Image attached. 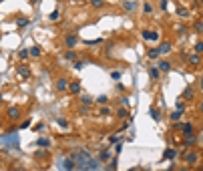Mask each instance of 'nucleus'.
I'll return each instance as SVG.
<instances>
[{"label": "nucleus", "instance_id": "nucleus-1", "mask_svg": "<svg viewBox=\"0 0 203 171\" xmlns=\"http://www.w3.org/2000/svg\"><path fill=\"white\" fill-rule=\"evenodd\" d=\"M71 157L74 159V163H77L78 169H85V171H97V169H101L99 161L87 151V149H77V151H73V155H71Z\"/></svg>", "mask_w": 203, "mask_h": 171}, {"label": "nucleus", "instance_id": "nucleus-2", "mask_svg": "<svg viewBox=\"0 0 203 171\" xmlns=\"http://www.w3.org/2000/svg\"><path fill=\"white\" fill-rule=\"evenodd\" d=\"M18 143H20V139H18V133L16 131H4L2 133V147H4V151L6 149H18Z\"/></svg>", "mask_w": 203, "mask_h": 171}, {"label": "nucleus", "instance_id": "nucleus-3", "mask_svg": "<svg viewBox=\"0 0 203 171\" xmlns=\"http://www.w3.org/2000/svg\"><path fill=\"white\" fill-rule=\"evenodd\" d=\"M6 117H8V121H16V119H20V109L18 107H8Z\"/></svg>", "mask_w": 203, "mask_h": 171}, {"label": "nucleus", "instance_id": "nucleus-4", "mask_svg": "<svg viewBox=\"0 0 203 171\" xmlns=\"http://www.w3.org/2000/svg\"><path fill=\"white\" fill-rule=\"evenodd\" d=\"M183 161L187 163V165H195V163L199 161V155H197V153H191V151H189V153H185V155H183Z\"/></svg>", "mask_w": 203, "mask_h": 171}, {"label": "nucleus", "instance_id": "nucleus-5", "mask_svg": "<svg viewBox=\"0 0 203 171\" xmlns=\"http://www.w3.org/2000/svg\"><path fill=\"white\" fill-rule=\"evenodd\" d=\"M193 97H195V89L191 87V85H189V87H185L183 93H181V99H183V101H191Z\"/></svg>", "mask_w": 203, "mask_h": 171}, {"label": "nucleus", "instance_id": "nucleus-6", "mask_svg": "<svg viewBox=\"0 0 203 171\" xmlns=\"http://www.w3.org/2000/svg\"><path fill=\"white\" fill-rule=\"evenodd\" d=\"M60 167H63L64 171H73L74 167H77V163H74V159H73V157H67V159H63Z\"/></svg>", "mask_w": 203, "mask_h": 171}, {"label": "nucleus", "instance_id": "nucleus-7", "mask_svg": "<svg viewBox=\"0 0 203 171\" xmlns=\"http://www.w3.org/2000/svg\"><path fill=\"white\" fill-rule=\"evenodd\" d=\"M141 36L143 40H159V32H155V30H143Z\"/></svg>", "mask_w": 203, "mask_h": 171}, {"label": "nucleus", "instance_id": "nucleus-8", "mask_svg": "<svg viewBox=\"0 0 203 171\" xmlns=\"http://www.w3.org/2000/svg\"><path fill=\"white\" fill-rule=\"evenodd\" d=\"M78 42V36L77 34H68V36H64V44H67L68 49H74Z\"/></svg>", "mask_w": 203, "mask_h": 171}, {"label": "nucleus", "instance_id": "nucleus-9", "mask_svg": "<svg viewBox=\"0 0 203 171\" xmlns=\"http://www.w3.org/2000/svg\"><path fill=\"white\" fill-rule=\"evenodd\" d=\"M68 87H71V83H68L67 78H58V81H56V91H58V93L68 91Z\"/></svg>", "mask_w": 203, "mask_h": 171}, {"label": "nucleus", "instance_id": "nucleus-10", "mask_svg": "<svg viewBox=\"0 0 203 171\" xmlns=\"http://www.w3.org/2000/svg\"><path fill=\"white\" fill-rule=\"evenodd\" d=\"M179 129H181V133H183L185 137L193 135V125H191V123H183V125H179Z\"/></svg>", "mask_w": 203, "mask_h": 171}, {"label": "nucleus", "instance_id": "nucleus-11", "mask_svg": "<svg viewBox=\"0 0 203 171\" xmlns=\"http://www.w3.org/2000/svg\"><path fill=\"white\" fill-rule=\"evenodd\" d=\"M157 68H159L161 73H169V71H171V63L163 59V60H159V63H157Z\"/></svg>", "mask_w": 203, "mask_h": 171}, {"label": "nucleus", "instance_id": "nucleus-12", "mask_svg": "<svg viewBox=\"0 0 203 171\" xmlns=\"http://www.w3.org/2000/svg\"><path fill=\"white\" fill-rule=\"evenodd\" d=\"M36 145H38L40 149H49V147H50V139H49V137H40L38 141H36Z\"/></svg>", "mask_w": 203, "mask_h": 171}, {"label": "nucleus", "instance_id": "nucleus-13", "mask_svg": "<svg viewBox=\"0 0 203 171\" xmlns=\"http://www.w3.org/2000/svg\"><path fill=\"white\" fill-rule=\"evenodd\" d=\"M149 75H151V78H153V81H159L161 71L157 68V64H155V67H149Z\"/></svg>", "mask_w": 203, "mask_h": 171}, {"label": "nucleus", "instance_id": "nucleus-14", "mask_svg": "<svg viewBox=\"0 0 203 171\" xmlns=\"http://www.w3.org/2000/svg\"><path fill=\"white\" fill-rule=\"evenodd\" d=\"M149 115H151V119H153V121H157V123L161 121V113H159V109H157V107H151V109H149Z\"/></svg>", "mask_w": 203, "mask_h": 171}, {"label": "nucleus", "instance_id": "nucleus-15", "mask_svg": "<svg viewBox=\"0 0 203 171\" xmlns=\"http://www.w3.org/2000/svg\"><path fill=\"white\" fill-rule=\"evenodd\" d=\"M68 91H71L73 95H78V93H81V83H78V81H73L71 87H68Z\"/></svg>", "mask_w": 203, "mask_h": 171}, {"label": "nucleus", "instance_id": "nucleus-16", "mask_svg": "<svg viewBox=\"0 0 203 171\" xmlns=\"http://www.w3.org/2000/svg\"><path fill=\"white\" fill-rule=\"evenodd\" d=\"M193 145H197V137H195V135L185 137V147H187V149H191Z\"/></svg>", "mask_w": 203, "mask_h": 171}, {"label": "nucleus", "instance_id": "nucleus-17", "mask_svg": "<svg viewBox=\"0 0 203 171\" xmlns=\"http://www.w3.org/2000/svg\"><path fill=\"white\" fill-rule=\"evenodd\" d=\"M189 64H191V67L201 64V56H199V54H191V56H189Z\"/></svg>", "mask_w": 203, "mask_h": 171}, {"label": "nucleus", "instance_id": "nucleus-18", "mask_svg": "<svg viewBox=\"0 0 203 171\" xmlns=\"http://www.w3.org/2000/svg\"><path fill=\"white\" fill-rule=\"evenodd\" d=\"M163 159H177V151L175 149H167L163 153Z\"/></svg>", "mask_w": 203, "mask_h": 171}, {"label": "nucleus", "instance_id": "nucleus-19", "mask_svg": "<svg viewBox=\"0 0 203 171\" xmlns=\"http://www.w3.org/2000/svg\"><path fill=\"white\" fill-rule=\"evenodd\" d=\"M177 16L187 18V16H189V8H185V6H177Z\"/></svg>", "mask_w": 203, "mask_h": 171}, {"label": "nucleus", "instance_id": "nucleus-20", "mask_svg": "<svg viewBox=\"0 0 203 171\" xmlns=\"http://www.w3.org/2000/svg\"><path fill=\"white\" fill-rule=\"evenodd\" d=\"M16 73H18L20 75V77H30V71H28V67H18V68H16Z\"/></svg>", "mask_w": 203, "mask_h": 171}, {"label": "nucleus", "instance_id": "nucleus-21", "mask_svg": "<svg viewBox=\"0 0 203 171\" xmlns=\"http://www.w3.org/2000/svg\"><path fill=\"white\" fill-rule=\"evenodd\" d=\"M159 50H161V54H167V53H171V42H161Z\"/></svg>", "mask_w": 203, "mask_h": 171}, {"label": "nucleus", "instance_id": "nucleus-22", "mask_svg": "<svg viewBox=\"0 0 203 171\" xmlns=\"http://www.w3.org/2000/svg\"><path fill=\"white\" fill-rule=\"evenodd\" d=\"M109 157H111V153H109V147H107V149H103V151H101V155H99V159H101V161H111Z\"/></svg>", "mask_w": 203, "mask_h": 171}, {"label": "nucleus", "instance_id": "nucleus-23", "mask_svg": "<svg viewBox=\"0 0 203 171\" xmlns=\"http://www.w3.org/2000/svg\"><path fill=\"white\" fill-rule=\"evenodd\" d=\"M147 56H149V59H157V56H161V50H159V46H157V49H151L149 53H147Z\"/></svg>", "mask_w": 203, "mask_h": 171}, {"label": "nucleus", "instance_id": "nucleus-24", "mask_svg": "<svg viewBox=\"0 0 203 171\" xmlns=\"http://www.w3.org/2000/svg\"><path fill=\"white\" fill-rule=\"evenodd\" d=\"M123 8L129 10V12H133V10L137 8V2H133V0H131V2H123Z\"/></svg>", "mask_w": 203, "mask_h": 171}, {"label": "nucleus", "instance_id": "nucleus-25", "mask_svg": "<svg viewBox=\"0 0 203 171\" xmlns=\"http://www.w3.org/2000/svg\"><path fill=\"white\" fill-rule=\"evenodd\" d=\"M30 56H34V59H36V56H40V46H30Z\"/></svg>", "mask_w": 203, "mask_h": 171}, {"label": "nucleus", "instance_id": "nucleus-26", "mask_svg": "<svg viewBox=\"0 0 203 171\" xmlns=\"http://www.w3.org/2000/svg\"><path fill=\"white\" fill-rule=\"evenodd\" d=\"M181 115H183V113H181V111H173V113H171V115H169V119H171V121H179V119H181Z\"/></svg>", "mask_w": 203, "mask_h": 171}, {"label": "nucleus", "instance_id": "nucleus-27", "mask_svg": "<svg viewBox=\"0 0 203 171\" xmlns=\"http://www.w3.org/2000/svg\"><path fill=\"white\" fill-rule=\"evenodd\" d=\"M117 165H119V161H117V157H113L111 161H109V169H107V171H115Z\"/></svg>", "mask_w": 203, "mask_h": 171}, {"label": "nucleus", "instance_id": "nucleus-28", "mask_svg": "<svg viewBox=\"0 0 203 171\" xmlns=\"http://www.w3.org/2000/svg\"><path fill=\"white\" fill-rule=\"evenodd\" d=\"M64 59H67V60H74V59H77V53H74V50H67V53H64Z\"/></svg>", "mask_w": 203, "mask_h": 171}, {"label": "nucleus", "instance_id": "nucleus-29", "mask_svg": "<svg viewBox=\"0 0 203 171\" xmlns=\"http://www.w3.org/2000/svg\"><path fill=\"white\" fill-rule=\"evenodd\" d=\"M117 115H119L121 119H127V117H129V109H125V107L119 109V111H117Z\"/></svg>", "mask_w": 203, "mask_h": 171}, {"label": "nucleus", "instance_id": "nucleus-30", "mask_svg": "<svg viewBox=\"0 0 203 171\" xmlns=\"http://www.w3.org/2000/svg\"><path fill=\"white\" fill-rule=\"evenodd\" d=\"M34 157H36V159H49V151H36Z\"/></svg>", "mask_w": 203, "mask_h": 171}, {"label": "nucleus", "instance_id": "nucleus-31", "mask_svg": "<svg viewBox=\"0 0 203 171\" xmlns=\"http://www.w3.org/2000/svg\"><path fill=\"white\" fill-rule=\"evenodd\" d=\"M81 103H82V105H85V107H89V105H91V103H92V99L89 97V95H82V97H81Z\"/></svg>", "mask_w": 203, "mask_h": 171}, {"label": "nucleus", "instance_id": "nucleus-32", "mask_svg": "<svg viewBox=\"0 0 203 171\" xmlns=\"http://www.w3.org/2000/svg\"><path fill=\"white\" fill-rule=\"evenodd\" d=\"M97 103L99 105H107V103H109V97H107V95H101V97H97Z\"/></svg>", "mask_w": 203, "mask_h": 171}, {"label": "nucleus", "instance_id": "nucleus-33", "mask_svg": "<svg viewBox=\"0 0 203 171\" xmlns=\"http://www.w3.org/2000/svg\"><path fill=\"white\" fill-rule=\"evenodd\" d=\"M56 123H58V125H60V127H64V129H68V121H67V119H63V117H58V119H56Z\"/></svg>", "mask_w": 203, "mask_h": 171}, {"label": "nucleus", "instance_id": "nucleus-34", "mask_svg": "<svg viewBox=\"0 0 203 171\" xmlns=\"http://www.w3.org/2000/svg\"><path fill=\"white\" fill-rule=\"evenodd\" d=\"M195 53H197V54H203V40H201V42H197V44H195Z\"/></svg>", "mask_w": 203, "mask_h": 171}, {"label": "nucleus", "instance_id": "nucleus-35", "mask_svg": "<svg viewBox=\"0 0 203 171\" xmlns=\"http://www.w3.org/2000/svg\"><path fill=\"white\" fill-rule=\"evenodd\" d=\"M28 24V18H16V26H26Z\"/></svg>", "mask_w": 203, "mask_h": 171}, {"label": "nucleus", "instance_id": "nucleus-36", "mask_svg": "<svg viewBox=\"0 0 203 171\" xmlns=\"http://www.w3.org/2000/svg\"><path fill=\"white\" fill-rule=\"evenodd\" d=\"M175 111H181V113H183V111H185V103H183V101H179L177 105H175Z\"/></svg>", "mask_w": 203, "mask_h": 171}, {"label": "nucleus", "instance_id": "nucleus-37", "mask_svg": "<svg viewBox=\"0 0 203 171\" xmlns=\"http://www.w3.org/2000/svg\"><path fill=\"white\" fill-rule=\"evenodd\" d=\"M49 18L53 20V22H54V20H58V18H60V14H58V10H54V12H50V16H49Z\"/></svg>", "mask_w": 203, "mask_h": 171}, {"label": "nucleus", "instance_id": "nucleus-38", "mask_svg": "<svg viewBox=\"0 0 203 171\" xmlns=\"http://www.w3.org/2000/svg\"><path fill=\"white\" fill-rule=\"evenodd\" d=\"M185 32H187V26H185V24H179V26H177V34H185Z\"/></svg>", "mask_w": 203, "mask_h": 171}, {"label": "nucleus", "instance_id": "nucleus-39", "mask_svg": "<svg viewBox=\"0 0 203 171\" xmlns=\"http://www.w3.org/2000/svg\"><path fill=\"white\" fill-rule=\"evenodd\" d=\"M193 28L197 30V32H203V22H201V20H199V22H195V24H193Z\"/></svg>", "mask_w": 203, "mask_h": 171}, {"label": "nucleus", "instance_id": "nucleus-40", "mask_svg": "<svg viewBox=\"0 0 203 171\" xmlns=\"http://www.w3.org/2000/svg\"><path fill=\"white\" fill-rule=\"evenodd\" d=\"M28 54H30V50L22 49V50H20V53H18V56H20V59H26V56H28Z\"/></svg>", "mask_w": 203, "mask_h": 171}, {"label": "nucleus", "instance_id": "nucleus-41", "mask_svg": "<svg viewBox=\"0 0 203 171\" xmlns=\"http://www.w3.org/2000/svg\"><path fill=\"white\" fill-rule=\"evenodd\" d=\"M151 10H153V6H151L149 2H145V4H143V12H147V14H149Z\"/></svg>", "mask_w": 203, "mask_h": 171}, {"label": "nucleus", "instance_id": "nucleus-42", "mask_svg": "<svg viewBox=\"0 0 203 171\" xmlns=\"http://www.w3.org/2000/svg\"><path fill=\"white\" fill-rule=\"evenodd\" d=\"M109 143H111V145H113V143H121V141H119V135H111V137H109Z\"/></svg>", "mask_w": 203, "mask_h": 171}, {"label": "nucleus", "instance_id": "nucleus-43", "mask_svg": "<svg viewBox=\"0 0 203 171\" xmlns=\"http://www.w3.org/2000/svg\"><path fill=\"white\" fill-rule=\"evenodd\" d=\"M111 77L115 78V81H119V78H121V71H113V73H111Z\"/></svg>", "mask_w": 203, "mask_h": 171}, {"label": "nucleus", "instance_id": "nucleus-44", "mask_svg": "<svg viewBox=\"0 0 203 171\" xmlns=\"http://www.w3.org/2000/svg\"><path fill=\"white\" fill-rule=\"evenodd\" d=\"M85 64H87L85 60H74V68H82Z\"/></svg>", "mask_w": 203, "mask_h": 171}, {"label": "nucleus", "instance_id": "nucleus-45", "mask_svg": "<svg viewBox=\"0 0 203 171\" xmlns=\"http://www.w3.org/2000/svg\"><path fill=\"white\" fill-rule=\"evenodd\" d=\"M30 127V121H28V119H26V121H22V123H20V129H28Z\"/></svg>", "mask_w": 203, "mask_h": 171}, {"label": "nucleus", "instance_id": "nucleus-46", "mask_svg": "<svg viewBox=\"0 0 203 171\" xmlns=\"http://www.w3.org/2000/svg\"><path fill=\"white\" fill-rule=\"evenodd\" d=\"M92 6H95V8H101L103 2H101V0H92Z\"/></svg>", "mask_w": 203, "mask_h": 171}, {"label": "nucleus", "instance_id": "nucleus-47", "mask_svg": "<svg viewBox=\"0 0 203 171\" xmlns=\"http://www.w3.org/2000/svg\"><path fill=\"white\" fill-rule=\"evenodd\" d=\"M34 131H44V123H38V125L34 127Z\"/></svg>", "mask_w": 203, "mask_h": 171}, {"label": "nucleus", "instance_id": "nucleus-48", "mask_svg": "<svg viewBox=\"0 0 203 171\" xmlns=\"http://www.w3.org/2000/svg\"><path fill=\"white\" fill-rule=\"evenodd\" d=\"M121 103H123V107H125V109L129 107V99H127V97H123V99H121Z\"/></svg>", "mask_w": 203, "mask_h": 171}, {"label": "nucleus", "instance_id": "nucleus-49", "mask_svg": "<svg viewBox=\"0 0 203 171\" xmlns=\"http://www.w3.org/2000/svg\"><path fill=\"white\" fill-rule=\"evenodd\" d=\"M101 115H111V111H109L107 107H103V109H101Z\"/></svg>", "mask_w": 203, "mask_h": 171}, {"label": "nucleus", "instance_id": "nucleus-50", "mask_svg": "<svg viewBox=\"0 0 203 171\" xmlns=\"http://www.w3.org/2000/svg\"><path fill=\"white\" fill-rule=\"evenodd\" d=\"M87 44H101V38H97V40H87Z\"/></svg>", "mask_w": 203, "mask_h": 171}, {"label": "nucleus", "instance_id": "nucleus-51", "mask_svg": "<svg viewBox=\"0 0 203 171\" xmlns=\"http://www.w3.org/2000/svg\"><path fill=\"white\" fill-rule=\"evenodd\" d=\"M199 111H201V113H203V101H201V105H199Z\"/></svg>", "mask_w": 203, "mask_h": 171}, {"label": "nucleus", "instance_id": "nucleus-52", "mask_svg": "<svg viewBox=\"0 0 203 171\" xmlns=\"http://www.w3.org/2000/svg\"><path fill=\"white\" fill-rule=\"evenodd\" d=\"M199 87H201V91H203V77H201V83H199Z\"/></svg>", "mask_w": 203, "mask_h": 171}, {"label": "nucleus", "instance_id": "nucleus-53", "mask_svg": "<svg viewBox=\"0 0 203 171\" xmlns=\"http://www.w3.org/2000/svg\"><path fill=\"white\" fill-rule=\"evenodd\" d=\"M127 171H139V169H137V167H133V169H127Z\"/></svg>", "mask_w": 203, "mask_h": 171}, {"label": "nucleus", "instance_id": "nucleus-54", "mask_svg": "<svg viewBox=\"0 0 203 171\" xmlns=\"http://www.w3.org/2000/svg\"><path fill=\"white\" fill-rule=\"evenodd\" d=\"M165 171H173V167H169V169H165Z\"/></svg>", "mask_w": 203, "mask_h": 171}, {"label": "nucleus", "instance_id": "nucleus-55", "mask_svg": "<svg viewBox=\"0 0 203 171\" xmlns=\"http://www.w3.org/2000/svg\"><path fill=\"white\" fill-rule=\"evenodd\" d=\"M179 171H189V169H179Z\"/></svg>", "mask_w": 203, "mask_h": 171}, {"label": "nucleus", "instance_id": "nucleus-56", "mask_svg": "<svg viewBox=\"0 0 203 171\" xmlns=\"http://www.w3.org/2000/svg\"><path fill=\"white\" fill-rule=\"evenodd\" d=\"M78 171H85V169H78Z\"/></svg>", "mask_w": 203, "mask_h": 171}]
</instances>
